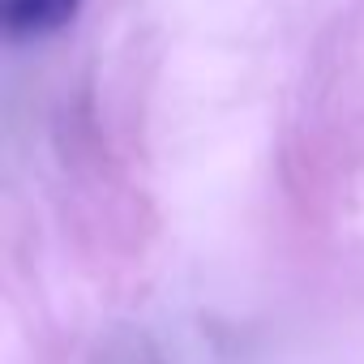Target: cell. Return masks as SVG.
I'll return each instance as SVG.
<instances>
[{
	"label": "cell",
	"mask_w": 364,
	"mask_h": 364,
	"mask_svg": "<svg viewBox=\"0 0 364 364\" xmlns=\"http://www.w3.org/2000/svg\"><path fill=\"white\" fill-rule=\"evenodd\" d=\"M82 9V0H5L9 39H43L65 31Z\"/></svg>",
	"instance_id": "cell-1"
}]
</instances>
